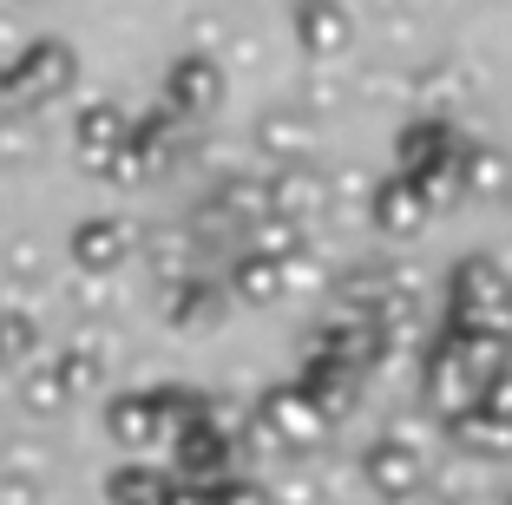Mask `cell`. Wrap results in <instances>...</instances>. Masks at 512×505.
Here are the masks:
<instances>
[{
  "label": "cell",
  "instance_id": "obj_1",
  "mask_svg": "<svg viewBox=\"0 0 512 505\" xmlns=\"http://www.w3.org/2000/svg\"><path fill=\"white\" fill-rule=\"evenodd\" d=\"M73 79H79V53L66 40H27L7 60V105L14 112H40V105H53V99H66L73 92Z\"/></svg>",
  "mask_w": 512,
  "mask_h": 505
},
{
  "label": "cell",
  "instance_id": "obj_2",
  "mask_svg": "<svg viewBox=\"0 0 512 505\" xmlns=\"http://www.w3.org/2000/svg\"><path fill=\"white\" fill-rule=\"evenodd\" d=\"M512 309V269L499 256H460L447 276V315L453 322H486L499 328Z\"/></svg>",
  "mask_w": 512,
  "mask_h": 505
},
{
  "label": "cell",
  "instance_id": "obj_3",
  "mask_svg": "<svg viewBox=\"0 0 512 505\" xmlns=\"http://www.w3.org/2000/svg\"><path fill=\"white\" fill-rule=\"evenodd\" d=\"M362 479L375 499L388 505H407L414 492H427V460H421V446L401 440V433H381V440L362 446Z\"/></svg>",
  "mask_w": 512,
  "mask_h": 505
},
{
  "label": "cell",
  "instance_id": "obj_4",
  "mask_svg": "<svg viewBox=\"0 0 512 505\" xmlns=\"http://www.w3.org/2000/svg\"><path fill=\"white\" fill-rule=\"evenodd\" d=\"M256 420L270 427V440L283 446V453H309V446L329 433V414H322L309 394H302L296 381H276L263 387V401H256Z\"/></svg>",
  "mask_w": 512,
  "mask_h": 505
},
{
  "label": "cell",
  "instance_id": "obj_5",
  "mask_svg": "<svg viewBox=\"0 0 512 505\" xmlns=\"http://www.w3.org/2000/svg\"><path fill=\"white\" fill-rule=\"evenodd\" d=\"M217 105H224V66L211 53H178L165 66V112L197 125V119H211Z\"/></svg>",
  "mask_w": 512,
  "mask_h": 505
},
{
  "label": "cell",
  "instance_id": "obj_6",
  "mask_svg": "<svg viewBox=\"0 0 512 505\" xmlns=\"http://www.w3.org/2000/svg\"><path fill=\"white\" fill-rule=\"evenodd\" d=\"M132 250H138V223L112 217V210H106V217H79L73 237H66V256H73L79 276H112Z\"/></svg>",
  "mask_w": 512,
  "mask_h": 505
},
{
  "label": "cell",
  "instance_id": "obj_7",
  "mask_svg": "<svg viewBox=\"0 0 512 505\" xmlns=\"http://www.w3.org/2000/svg\"><path fill=\"white\" fill-rule=\"evenodd\" d=\"M467 151L460 125L440 119V112H421V119H407L401 138H394V178H427L434 164H453Z\"/></svg>",
  "mask_w": 512,
  "mask_h": 505
},
{
  "label": "cell",
  "instance_id": "obj_8",
  "mask_svg": "<svg viewBox=\"0 0 512 505\" xmlns=\"http://www.w3.org/2000/svg\"><path fill=\"white\" fill-rule=\"evenodd\" d=\"M171 466H178V486H217V479L230 473V433L211 427V414L204 420H184L178 433H171Z\"/></svg>",
  "mask_w": 512,
  "mask_h": 505
},
{
  "label": "cell",
  "instance_id": "obj_9",
  "mask_svg": "<svg viewBox=\"0 0 512 505\" xmlns=\"http://www.w3.org/2000/svg\"><path fill=\"white\" fill-rule=\"evenodd\" d=\"M263 191H270V217L296 223V230H309L335 204V178L316 171V164H283L276 178H263Z\"/></svg>",
  "mask_w": 512,
  "mask_h": 505
},
{
  "label": "cell",
  "instance_id": "obj_10",
  "mask_svg": "<svg viewBox=\"0 0 512 505\" xmlns=\"http://www.w3.org/2000/svg\"><path fill=\"white\" fill-rule=\"evenodd\" d=\"M289 33L309 60H335L355 46V14H348V0H296L289 7Z\"/></svg>",
  "mask_w": 512,
  "mask_h": 505
},
{
  "label": "cell",
  "instance_id": "obj_11",
  "mask_svg": "<svg viewBox=\"0 0 512 505\" xmlns=\"http://www.w3.org/2000/svg\"><path fill=\"white\" fill-rule=\"evenodd\" d=\"M440 348H447V355L460 361L480 387L499 381V374H512V335H499V328H486V322H453V315H447Z\"/></svg>",
  "mask_w": 512,
  "mask_h": 505
},
{
  "label": "cell",
  "instance_id": "obj_12",
  "mask_svg": "<svg viewBox=\"0 0 512 505\" xmlns=\"http://www.w3.org/2000/svg\"><path fill=\"white\" fill-rule=\"evenodd\" d=\"M125 138H132V112H125L119 99H86V105H79V119H73V158L86 164V171H99Z\"/></svg>",
  "mask_w": 512,
  "mask_h": 505
},
{
  "label": "cell",
  "instance_id": "obj_13",
  "mask_svg": "<svg viewBox=\"0 0 512 505\" xmlns=\"http://www.w3.org/2000/svg\"><path fill=\"white\" fill-rule=\"evenodd\" d=\"M368 223H375L381 237H394V243H407V237H421L427 230V197L414 191V178H375L368 184Z\"/></svg>",
  "mask_w": 512,
  "mask_h": 505
},
{
  "label": "cell",
  "instance_id": "obj_14",
  "mask_svg": "<svg viewBox=\"0 0 512 505\" xmlns=\"http://www.w3.org/2000/svg\"><path fill=\"white\" fill-rule=\"evenodd\" d=\"M106 368H112V335L99 322H86L73 342L53 355V374H60V387L73 394V401H79V394H92V387H106Z\"/></svg>",
  "mask_w": 512,
  "mask_h": 505
},
{
  "label": "cell",
  "instance_id": "obj_15",
  "mask_svg": "<svg viewBox=\"0 0 512 505\" xmlns=\"http://www.w3.org/2000/svg\"><path fill=\"white\" fill-rule=\"evenodd\" d=\"M421 394H427V414L440 420H460L467 407H480V381H473L460 361L447 355V348H427V368H421Z\"/></svg>",
  "mask_w": 512,
  "mask_h": 505
},
{
  "label": "cell",
  "instance_id": "obj_16",
  "mask_svg": "<svg viewBox=\"0 0 512 505\" xmlns=\"http://www.w3.org/2000/svg\"><path fill=\"white\" fill-rule=\"evenodd\" d=\"M106 433L125 446V453H145V446H165V420H158V401H151V387H125L106 401Z\"/></svg>",
  "mask_w": 512,
  "mask_h": 505
},
{
  "label": "cell",
  "instance_id": "obj_17",
  "mask_svg": "<svg viewBox=\"0 0 512 505\" xmlns=\"http://www.w3.org/2000/svg\"><path fill=\"white\" fill-rule=\"evenodd\" d=\"M256 151L283 171V164H309V151H316V119L309 112H289V105H276V112H263L256 119Z\"/></svg>",
  "mask_w": 512,
  "mask_h": 505
},
{
  "label": "cell",
  "instance_id": "obj_18",
  "mask_svg": "<svg viewBox=\"0 0 512 505\" xmlns=\"http://www.w3.org/2000/svg\"><path fill=\"white\" fill-rule=\"evenodd\" d=\"M224 283H204V276H178V283H165V322L184 328V335H197V328H217L224 322Z\"/></svg>",
  "mask_w": 512,
  "mask_h": 505
},
{
  "label": "cell",
  "instance_id": "obj_19",
  "mask_svg": "<svg viewBox=\"0 0 512 505\" xmlns=\"http://www.w3.org/2000/svg\"><path fill=\"white\" fill-rule=\"evenodd\" d=\"M447 440L460 446V453H473V460H506L512 453V420L486 414V407H467L460 420H447Z\"/></svg>",
  "mask_w": 512,
  "mask_h": 505
},
{
  "label": "cell",
  "instance_id": "obj_20",
  "mask_svg": "<svg viewBox=\"0 0 512 505\" xmlns=\"http://www.w3.org/2000/svg\"><path fill=\"white\" fill-rule=\"evenodd\" d=\"M224 296L250 302V309H270V302H283V263L243 250L237 263H230V276H224Z\"/></svg>",
  "mask_w": 512,
  "mask_h": 505
},
{
  "label": "cell",
  "instance_id": "obj_21",
  "mask_svg": "<svg viewBox=\"0 0 512 505\" xmlns=\"http://www.w3.org/2000/svg\"><path fill=\"white\" fill-rule=\"evenodd\" d=\"M20 414L33 420H60L66 407H73V394L60 387V374H53V361H33V368H20V387H14Z\"/></svg>",
  "mask_w": 512,
  "mask_h": 505
},
{
  "label": "cell",
  "instance_id": "obj_22",
  "mask_svg": "<svg viewBox=\"0 0 512 505\" xmlns=\"http://www.w3.org/2000/svg\"><path fill=\"white\" fill-rule=\"evenodd\" d=\"M296 387L309 394V401L322 407V414H335V407H348L355 401V387H362V374H348L342 361H322V355H309V368L296 374Z\"/></svg>",
  "mask_w": 512,
  "mask_h": 505
},
{
  "label": "cell",
  "instance_id": "obj_23",
  "mask_svg": "<svg viewBox=\"0 0 512 505\" xmlns=\"http://www.w3.org/2000/svg\"><path fill=\"white\" fill-rule=\"evenodd\" d=\"M33 361H46L40 355V322H33L27 309H14V302H0V368L20 374V368H33Z\"/></svg>",
  "mask_w": 512,
  "mask_h": 505
},
{
  "label": "cell",
  "instance_id": "obj_24",
  "mask_svg": "<svg viewBox=\"0 0 512 505\" xmlns=\"http://www.w3.org/2000/svg\"><path fill=\"white\" fill-rule=\"evenodd\" d=\"M512 184V158L499 145H467L460 151V191L467 197H499Z\"/></svg>",
  "mask_w": 512,
  "mask_h": 505
},
{
  "label": "cell",
  "instance_id": "obj_25",
  "mask_svg": "<svg viewBox=\"0 0 512 505\" xmlns=\"http://www.w3.org/2000/svg\"><path fill=\"white\" fill-rule=\"evenodd\" d=\"M171 479L165 473H151L145 460H125L106 473V505H165Z\"/></svg>",
  "mask_w": 512,
  "mask_h": 505
},
{
  "label": "cell",
  "instance_id": "obj_26",
  "mask_svg": "<svg viewBox=\"0 0 512 505\" xmlns=\"http://www.w3.org/2000/svg\"><path fill=\"white\" fill-rule=\"evenodd\" d=\"M33 158H40L33 112H0V164H33Z\"/></svg>",
  "mask_w": 512,
  "mask_h": 505
},
{
  "label": "cell",
  "instance_id": "obj_27",
  "mask_svg": "<svg viewBox=\"0 0 512 505\" xmlns=\"http://www.w3.org/2000/svg\"><path fill=\"white\" fill-rule=\"evenodd\" d=\"M256 256H270V263H289L296 250H309V237H302L296 223H283V217H263L256 223V243H250Z\"/></svg>",
  "mask_w": 512,
  "mask_h": 505
},
{
  "label": "cell",
  "instance_id": "obj_28",
  "mask_svg": "<svg viewBox=\"0 0 512 505\" xmlns=\"http://www.w3.org/2000/svg\"><path fill=\"white\" fill-rule=\"evenodd\" d=\"M0 473H20V479H33V486H46V479H53V453H46L40 440H14L0 453Z\"/></svg>",
  "mask_w": 512,
  "mask_h": 505
},
{
  "label": "cell",
  "instance_id": "obj_29",
  "mask_svg": "<svg viewBox=\"0 0 512 505\" xmlns=\"http://www.w3.org/2000/svg\"><path fill=\"white\" fill-rule=\"evenodd\" d=\"M145 243V237H138ZM145 256H151V269L165 276V283H178L184 276V256H191V243H184V230H158V237L145 243Z\"/></svg>",
  "mask_w": 512,
  "mask_h": 505
},
{
  "label": "cell",
  "instance_id": "obj_30",
  "mask_svg": "<svg viewBox=\"0 0 512 505\" xmlns=\"http://www.w3.org/2000/svg\"><path fill=\"white\" fill-rule=\"evenodd\" d=\"M0 269L14 276V283H40V269H46V250L33 237H14V243H0Z\"/></svg>",
  "mask_w": 512,
  "mask_h": 505
},
{
  "label": "cell",
  "instance_id": "obj_31",
  "mask_svg": "<svg viewBox=\"0 0 512 505\" xmlns=\"http://www.w3.org/2000/svg\"><path fill=\"white\" fill-rule=\"evenodd\" d=\"M92 178H106V184H145V178H151V164H145V151H138L132 138H125V145L112 151V158L99 164V171H92Z\"/></svg>",
  "mask_w": 512,
  "mask_h": 505
},
{
  "label": "cell",
  "instance_id": "obj_32",
  "mask_svg": "<svg viewBox=\"0 0 512 505\" xmlns=\"http://www.w3.org/2000/svg\"><path fill=\"white\" fill-rule=\"evenodd\" d=\"M204 492H211V505H270V486H263V479H217V486H204Z\"/></svg>",
  "mask_w": 512,
  "mask_h": 505
},
{
  "label": "cell",
  "instance_id": "obj_33",
  "mask_svg": "<svg viewBox=\"0 0 512 505\" xmlns=\"http://www.w3.org/2000/svg\"><path fill=\"white\" fill-rule=\"evenodd\" d=\"M270 505H322V479H309V473H289L283 486H270Z\"/></svg>",
  "mask_w": 512,
  "mask_h": 505
},
{
  "label": "cell",
  "instance_id": "obj_34",
  "mask_svg": "<svg viewBox=\"0 0 512 505\" xmlns=\"http://www.w3.org/2000/svg\"><path fill=\"white\" fill-rule=\"evenodd\" d=\"M322 283H329V276H322V263H316L309 250H296V256L283 263V296H289V289H322Z\"/></svg>",
  "mask_w": 512,
  "mask_h": 505
},
{
  "label": "cell",
  "instance_id": "obj_35",
  "mask_svg": "<svg viewBox=\"0 0 512 505\" xmlns=\"http://www.w3.org/2000/svg\"><path fill=\"white\" fill-rule=\"evenodd\" d=\"M112 302H119V296H112V283H106V276H86V283L73 289V309H79V315H106Z\"/></svg>",
  "mask_w": 512,
  "mask_h": 505
},
{
  "label": "cell",
  "instance_id": "obj_36",
  "mask_svg": "<svg viewBox=\"0 0 512 505\" xmlns=\"http://www.w3.org/2000/svg\"><path fill=\"white\" fill-rule=\"evenodd\" d=\"M0 505H46V486H33L20 473H0Z\"/></svg>",
  "mask_w": 512,
  "mask_h": 505
},
{
  "label": "cell",
  "instance_id": "obj_37",
  "mask_svg": "<svg viewBox=\"0 0 512 505\" xmlns=\"http://www.w3.org/2000/svg\"><path fill=\"white\" fill-rule=\"evenodd\" d=\"M480 407H486V414H499V420H512V374H499V381L480 387Z\"/></svg>",
  "mask_w": 512,
  "mask_h": 505
},
{
  "label": "cell",
  "instance_id": "obj_38",
  "mask_svg": "<svg viewBox=\"0 0 512 505\" xmlns=\"http://www.w3.org/2000/svg\"><path fill=\"white\" fill-rule=\"evenodd\" d=\"M165 505H211V492H204V486H178V479H171Z\"/></svg>",
  "mask_w": 512,
  "mask_h": 505
},
{
  "label": "cell",
  "instance_id": "obj_39",
  "mask_svg": "<svg viewBox=\"0 0 512 505\" xmlns=\"http://www.w3.org/2000/svg\"><path fill=\"white\" fill-rule=\"evenodd\" d=\"M407 505H460V499H447V492H414Z\"/></svg>",
  "mask_w": 512,
  "mask_h": 505
},
{
  "label": "cell",
  "instance_id": "obj_40",
  "mask_svg": "<svg viewBox=\"0 0 512 505\" xmlns=\"http://www.w3.org/2000/svg\"><path fill=\"white\" fill-rule=\"evenodd\" d=\"M0 105H7V66H0Z\"/></svg>",
  "mask_w": 512,
  "mask_h": 505
},
{
  "label": "cell",
  "instance_id": "obj_41",
  "mask_svg": "<svg viewBox=\"0 0 512 505\" xmlns=\"http://www.w3.org/2000/svg\"><path fill=\"white\" fill-rule=\"evenodd\" d=\"M506 197H512V184H506Z\"/></svg>",
  "mask_w": 512,
  "mask_h": 505
},
{
  "label": "cell",
  "instance_id": "obj_42",
  "mask_svg": "<svg viewBox=\"0 0 512 505\" xmlns=\"http://www.w3.org/2000/svg\"><path fill=\"white\" fill-rule=\"evenodd\" d=\"M506 505H512V492H506Z\"/></svg>",
  "mask_w": 512,
  "mask_h": 505
},
{
  "label": "cell",
  "instance_id": "obj_43",
  "mask_svg": "<svg viewBox=\"0 0 512 505\" xmlns=\"http://www.w3.org/2000/svg\"><path fill=\"white\" fill-rule=\"evenodd\" d=\"M381 7H388V0H381Z\"/></svg>",
  "mask_w": 512,
  "mask_h": 505
}]
</instances>
